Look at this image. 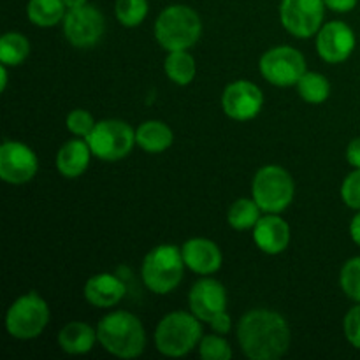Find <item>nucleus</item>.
Masks as SVG:
<instances>
[{"label": "nucleus", "instance_id": "nucleus-14", "mask_svg": "<svg viewBox=\"0 0 360 360\" xmlns=\"http://www.w3.org/2000/svg\"><path fill=\"white\" fill-rule=\"evenodd\" d=\"M355 34L345 21H329L316 34V51L327 63H341L355 49Z\"/></svg>", "mask_w": 360, "mask_h": 360}, {"label": "nucleus", "instance_id": "nucleus-24", "mask_svg": "<svg viewBox=\"0 0 360 360\" xmlns=\"http://www.w3.org/2000/svg\"><path fill=\"white\" fill-rule=\"evenodd\" d=\"M30 55V42L20 32H7L0 39V62L7 67L23 63Z\"/></svg>", "mask_w": 360, "mask_h": 360}, {"label": "nucleus", "instance_id": "nucleus-32", "mask_svg": "<svg viewBox=\"0 0 360 360\" xmlns=\"http://www.w3.org/2000/svg\"><path fill=\"white\" fill-rule=\"evenodd\" d=\"M343 329L348 343L360 350V302L352 309H348V313L345 315Z\"/></svg>", "mask_w": 360, "mask_h": 360}, {"label": "nucleus", "instance_id": "nucleus-21", "mask_svg": "<svg viewBox=\"0 0 360 360\" xmlns=\"http://www.w3.org/2000/svg\"><path fill=\"white\" fill-rule=\"evenodd\" d=\"M174 141L171 127L160 120H148L136 129V144L146 153H164Z\"/></svg>", "mask_w": 360, "mask_h": 360}, {"label": "nucleus", "instance_id": "nucleus-19", "mask_svg": "<svg viewBox=\"0 0 360 360\" xmlns=\"http://www.w3.org/2000/svg\"><path fill=\"white\" fill-rule=\"evenodd\" d=\"M91 155L94 153H91L86 139L83 137L70 139L56 153V169L65 178H79L88 169Z\"/></svg>", "mask_w": 360, "mask_h": 360}, {"label": "nucleus", "instance_id": "nucleus-34", "mask_svg": "<svg viewBox=\"0 0 360 360\" xmlns=\"http://www.w3.org/2000/svg\"><path fill=\"white\" fill-rule=\"evenodd\" d=\"M327 9L334 11V13H350L355 9L359 0H323Z\"/></svg>", "mask_w": 360, "mask_h": 360}, {"label": "nucleus", "instance_id": "nucleus-5", "mask_svg": "<svg viewBox=\"0 0 360 360\" xmlns=\"http://www.w3.org/2000/svg\"><path fill=\"white\" fill-rule=\"evenodd\" d=\"M185 274V260L181 248L174 245H160L148 252L141 266V276L148 290L165 295L179 287Z\"/></svg>", "mask_w": 360, "mask_h": 360}, {"label": "nucleus", "instance_id": "nucleus-29", "mask_svg": "<svg viewBox=\"0 0 360 360\" xmlns=\"http://www.w3.org/2000/svg\"><path fill=\"white\" fill-rule=\"evenodd\" d=\"M340 285L352 301L360 302V257L345 262L340 274Z\"/></svg>", "mask_w": 360, "mask_h": 360}, {"label": "nucleus", "instance_id": "nucleus-26", "mask_svg": "<svg viewBox=\"0 0 360 360\" xmlns=\"http://www.w3.org/2000/svg\"><path fill=\"white\" fill-rule=\"evenodd\" d=\"M260 211L255 199H238L229 207L227 221L234 231H250L260 220Z\"/></svg>", "mask_w": 360, "mask_h": 360}, {"label": "nucleus", "instance_id": "nucleus-20", "mask_svg": "<svg viewBox=\"0 0 360 360\" xmlns=\"http://www.w3.org/2000/svg\"><path fill=\"white\" fill-rule=\"evenodd\" d=\"M98 341L97 329L84 322H69L58 333V347L69 355H84Z\"/></svg>", "mask_w": 360, "mask_h": 360}, {"label": "nucleus", "instance_id": "nucleus-13", "mask_svg": "<svg viewBox=\"0 0 360 360\" xmlns=\"http://www.w3.org/2000/svg\"><path fill=\"white\" fill-rule=\"evenodd\" d=\"M264 108V94L255 83L238 79L227 84L221 94V109L236 122H248L257 118Z\"/></svg>", "mask_w": 360, "mask_h": 360}, {"label": "nucleus", "instance_id": "nucleus-18", "mask_svg": "<svg viewBox=\"0 0 360 360\" xmlns=\"http://www.w3.org/2000/svg\"><path fill=\"white\" fill-rule=\"evenodd\" d=\"M127 294V287L115 274L101 273L84 283V299L94 308H112Z\"/></svg>", "mask_w": 360, "mask_h": 360}, {"label": "nucleus", "instance_id": "nucleus-22", "mask_svg": "<svg viewBox=\"0 0 360 360\" xmlns=\"http://www.w3.org/2000/svg\"><path fill=\"white\" fill-rule=\"evenodd\" d=\"M69 7L63 0H28L27 16L35 27L51 28L63 21Z\"/></svg>", "mask_w": 360, "mask_h": 360}, {"label": "nucleus", "instance_id": "nucleus-38", "mask_svg": "<svg viewBox=\"0 0 360 360\" xmlns=\"http://www.w3.org/2000/svg\"><path fill=\"white\" fill-rule=\"evenodd\" d=\"M65 2V6L69 7V9H72V7H79L83 6V4H88V0H63Z\"/></svg>", "mask_w": 360, "mask_h": 360}, {"label": "nucleus", "instance_id": "nucleus-25", "mask_svg": "<svg viewBox=\"0 0 360 360\" xmlns=\"http://www.w3.org/2000/svg\"><path fill=\"white\" fill-rule=\"evenodd\" d=\"M295 86H297V91L302 101H306L308 104H322L330 95L329 79L323 74L311 72V70L309 72L306 70Z\"/></svg>", "mask_w": 360, "mask_h": 360}, {"label": "nucleus", "instance_id": "nucleus-16", "mask_svg": "<svg viewBox=\"0 0 360 360\" xmlns=\"http://www.w3.org/2000/svg\"><path fill=\"white\" fill-rule=\"evenodd\" d=\"M181 253L185 266L193 273L200 274V276L214 274L221 267V262H224L221 250L218 248L217 243L206 238L188 239L181 246Z\"/></svg>", "mask_w": 360, "mask_h": 360}, {"label": "nucleus", "instance_id": "nucleus-27", "mask_svg": "<svg viewBox=\"0 0 360 360\" xmlns=\"http://www.w3.org/2000/svg\"><path fill=\"white\" fill-rule=\"evenodd\" d=\"M150 4L148 0H116L115 14L116 20L127 28L139 27L148 16Z\"/></svg>", "mask_w": 360, "mask_h": 360}, {"label": "nucleus", "instance_id": "nucleus-35", "mask_svg": "<svg viewBox=\"0 0 360 360\" xmlns=\"http://www.w3.org/2000/svg\"><path fill=\"white\" fill-rule=\"evenodd\" d=\"M347 160L352 167L360 169V137L352 141L347 148Z\"/></svg>", "mask_w": 360, "mask_h": 360}, {"label": "nucleus", "instance_id": "nucleus-1", "mask_svg": "<svg viewBox=\"0 0 360 360\" xmlns=\"http://www.w3.org/2000/svg\"><path fill=\"white\" fill-rule=\"evenodd\" d=\"M287 320L271 309H252L238 323V341L250 360H276L290 347Z\"/></svg>", "mask_w": 360, "mask_h": 360}, {"label": "nucleus", "instance_id": "nucleus-4", "mask_svg": "<svg viewBox=\"0 0 360 360\" xmlns=\"http://www.w3.org/2000/svg\"><path fill=\"white\" fill-rule=\"evenodd\" d=\"M202 340L200 320L192 311H172L158 322L155 347L165 357H185Z\"/></svg>", "mask_w": 360, "mask_h": 360}, {"label": "nucleus", "instance_id": "nucleus-2", "mask_svg": "<svg viewBox=\"0 0 360 360\" xmlns=\"http://www.w3.org/2000/svg\"><path fill=\"white\" fill-rule=\"evenodd\" d=\"M97 338L108 354L118 359L139 357L146 347L144 326L129 311H112L97 326Z\"/></svg>", "mask_w": 360, "mask_h": 360}, {"label": "nucleus", "instance_id": "nucleus-12", "mask_svg": "<svg viewBox=\"0 0 360 360\" xmlns=\"http://www.w3.org/2000/svg\"><path fill=\"white\" fill-rule=\"evenodd\" d=\"M39 171L37 155L20 141H4L0 146V178L9 185H25Z\"/></svg>", "mask_w": 360, "mask_h": 360}, {"label": "nucleus", "instance_id": "nucleus-3", "mask_svg": "<svg viewBox=\"0 0 360 360\" xmlns=\"http://www.w3.org/2000/svg\"><path fill=\"white\" fill-rule=\"evenodd\" d=\"M202 34L200 16L190 6L172 4L167 6L155 21V37L167 51L190 49Z\"/></svg>", "mask_w": 360, "mask_h": 360}, {"label": "nucleus", "instance_id": "nucleus-37", "mask_svg": "<svg viewBox=\"0 0 360 360\" xmlns=\"http://www.w3.org/2000/svg\"><path fill=\"white\" fill-rule=\"evenodd\" d=\"M0 74H2V81H0V88H2V91H6V88H7V65H0Z\"/></svg>", "mask_w": 360, "mask_h": 360}, {"label": "nucleus", "instance_id": "nucleus-17", "mask_svg": "<svg viewBox=\"0 0 360 360\" xmlns=\"http://www.w3.org/2000/svg\"><path fill=\"white\" fill-rule=\"evenodd\" d=\"M253 241L259 246L260 252L267 255H278L285 252L290 243V227L278 213H267L260 217L253 227Z\"/></svg>", "mask_w": 360, "mask_h": 360}, {"label": "nucleus", "instance_id": "nucleus-31", "mask_svg": "<svg viewBox=\"0 0 360 360\" xmlns=\"http://www.w3.org/2000/svg\"><path fill=\"white\" fill-rule=\"evenodd\" d=\"M341 197L350 210L360 211V169H355L341 185Z\"/></svg>", "mask_w": 360, "mask_h": 360}, {"label": "nucleus", "instance_id": "nucleus-33", "mask_svg": "<svg viewBox=\"0 0 360 360\" xmlns=\"http://www.w3.org/2000/svg\"><path fill=\"white\" fill-rule=\"evenodd\" d=\"M210 326H211V329H213V333L220 334V336H227L232 329L231 315H229L227 311L218 313V315H214L213 319H211Z\"/></svg>", "mask_w": 360, "mask_h": 360}, {"label": "nucleus", "instance_id": "nucleus-28", "mask_svg": "<svg viewBox=\"0 0 360 360\" xmlns=\"http://www.w3.org/2000/svg\"><path fill=\"white\" fill-rule=\"evenodd\" d=\"M199 355L204 360H231L234 354H232V347L229 345V341L214 333L200 340Z\"/></svg>", "mask_w": 360, "mask_h": 360}, {"label": "nucleus", "instance_id": "nucleus-8", "mask_svg": "<svg viewBox=\"0 0 360 360\" xmlns=\"http://www.w3.org/2000/svg\"><path fill=\"white\" fill-rule=\"evenodd\" d=\"M94 157L105 162L125 158L136 144V130L123 120H101L86 137Z\"/></svg>", "mask_w": 360, "mask_h": 360}, {"label": "nucleus", "instance_id": "nucleus-23", "mask_svg": "<svg viewBox=\"0 0 360 360\" xmlns=\"http://www.w3.org/2000/svg\"><path fill=\"white\" fill-rule=\"evenodd\" d=\"M164 70L172 83L179 84V86H186V84L192 83L197 74L195 58L186 49L169 51V55L165 56Z\"/></svg>", "mask_w": 360, "mask_h": 360}, {"label": "nucleus", "instance_id": "nucleus-30", "mask_svg": "<svg viewBox=\"0 0 360 360\" xmlns=\"http://www.w3.org/2000/svg\"><path fill=\"white\" fill-rule=\"evenodd\" d=\"M65 125L70 134L86 139V137L90 136L91 130H94V127L97 125V122H95L94 116L88 111H84V109H74V111H70L69 115H67Z\"/></svg>", "mask_w": 360, "mask_h": 360}, {"label": "nucleus", "instance_id": "nucleus-10", "mask_svg": "<svg viewBox=\"0 0 360 360\" xmlns=\"http://www.w3.org/2000/svg\"><path fill=\"white\" fill-rule=\"evenodd\" d=\"M105 32V18L91 4L67 11L63 18V35L76 48H91Z\"/></svg>", "mask_w": 360, "mask_h": 360}, {"label": "nucleus", "instance_id": "nucleus-6", "mask_svg": "<svg viewBox=\"0 0 360 360\" xmlns=\"http://www.w3.org/2000/svg\"><path fill=\"white\" fill-rule=\"evenodd\" d=\"M252 195L264 213H281L294 200V178L280 165H264L252 181Z\"/></svg>", "mask_w": 360, "mask_h": 360}, {"label": "nucleus", "instance_id": "nucleus-11", "mask_svg": "<svg viewBox=\"0 0 360 360\" xmlns=\"http://www.w3.org/2000/svg\"><path fill=\"white\" fill-rule=\"evenodd\" d=\"M326 16L323 0H281L280 20L288 34L308 39L319 34Z\"/></svg>", "mask_w": 360, "mask_h": 360}, {"label": "nucleus", "instance_id": "nucleus-36", "mask_svg": "<svg viewBox=\"0 0 360 360\" xmlns=\"http://www.w3.org/2000/svg\"><path fill=\"white\" fill-rule=\"evenodd\" d=\"M350 236L352 239H354L355 245L360 246V211L354 217V220H352L350 224Z\"/></svg>", "mask_w": 360, "mask_h": 360}, {"label": "nucleus", "instance_id": "nucleus-15", "mask_svg": "<svg viewBox=\"0 0 360 360\" xmlns=\"http://www.w3.org/2000/svg\"><path fill=\"white\" fill-rule=\"evenodd\" d=\"M190 311L200 322H211L214 315L225 311L227 308V292L220 281L213 278H202L195 281L188 294Z\"/></svg>", "mask_w": 360, "mask_h": 360}, {"label": "nucleus", "instance_id": "nucleus-7", "mask_svg": "<svg viewBox=\"0 0 360 360\" xmlns=\"http://www.w3.org/2000/svg\"><path fill=\"white\" fill-rule=\"evenodd\" d=\"M49 323L48 302L35 290L23 294L9 306L6 315V329L16 340H35Z\"/></svg>", "mask_w": 360, "mask_h": 360}, {"label": "nucleus", "instance_id": "nucleus-9", "mask_svg": "<svg viewBox=\"0 0 360 360\" xmlns=\"http://www.w3.org/2000/svg\"><path fill=\"white\" fill-rule=\"evenodd\" d=\"M260 74L274 86H295L306 72V60L299 49L292 46H276L266 51L259 63Z\"/></svg>", "mask_w": 360, "mask_h": 360}]
</instances>
